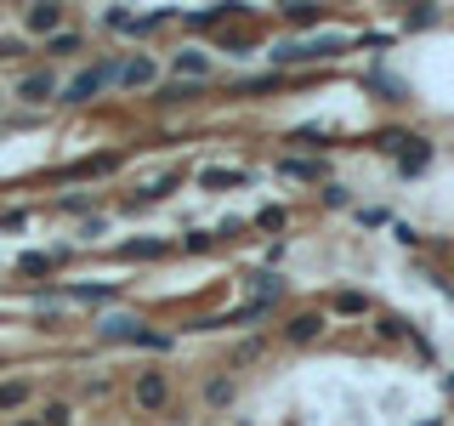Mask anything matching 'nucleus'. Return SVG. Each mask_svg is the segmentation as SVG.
<instances>
[{"mask_svg": "<svg viewBox=\"0 0 454 426\" xmlns=\"http://www.w3.org/2000/svg\"><path fill=\"white\" fill-rule=\"evenodd\" d=\"M68 421H74L68 404H46V415H40V426H68Z\"/></svg>", "mask_w": 454, "mask_h": 426, "instance_id": "obj_28", "label": "nucleus"}, {"mask_svg": "<svg viewBox=\"0 0 454 426\" xmlns=\"http://www.w3.org/2000/svg\"><path fill=\"white\" fill-rule=\"evenodd\" d=\"M28 392H35L28 381H0V415H12V409H23V404H28Z\"/></svg>", "mask_w": 454, "mask_h": 426, "instance_id": "obj_17", "label": "nucleus"}, {"mask_svg": "<svg viewBox=\"0 0 454 426\" xmlns=\"http://www.w3.org/2000/svg\"><path fill=\"white\" fill-rule=\"evenodd\" d=\"M28 35H63V6H28Z\"/></svg>", "mask_w": 454, "mask_h": 426, "instance_id": "obj_9", "label": "nucleus"}, {"mask_svg": "<svg viewBox=\"0 0 454 426\" xmlns=\"http://www.w3.org/2000/svg\"><path fill=\"white\" fill-rule=\"evenodd\" d=\"M210 245H216V233H205V227H193V233L182 239V250H193V256H199V250H210Z\"/></svg>", "mask_w": 454, "mask_h": 426, "instance_id": "obj_29", "label": "nucleus"}, {"mask_svg": "<svg viewBox=\"0 0 454 426\" xmlns=\"http://www.w3.org/2000/svg\"><path fill=\"white\" fill-rule=\"evenodd\" d=\"M18 426H40V421H18Z\"/></svg>", "mask_w": 454, "mask_h": 426, "instance_id": "obj_35", "label": "nucleus"}, {"mask_svg": "<svg viewBox=\"0 0 454 426\" xmlns=\"http://www.w3.org/2000/svg\"><path fill=\"white\" fill-rule=\"evenodd\" d=\"M176 80H193V85H205V75H210V57L205 51H176Z\"/></svg>", "mask_w": 454, "mask_h": 426, "instance_id": "obj_12", "label": "nucleus"}, {"mask_svg": "<svg viewBox=\"0 0 454 426\" xmlns=\"http://www.w3.org/2000/svg\"><path fill=\"white\" fill-rule=\"evenodd\" d=\"M108 80H120V63H114V57H108V63H97V68H85V75H74V80L63 85V97H68V103H91V97H103Z\"/></svg>", "mask_w": 454, "mask_h": 426, "instance_id": "obj_2", "label": "nucleus"}, {"mask_svg": "<svg viewBox=\"0 0 454 426\" xmlns=\"http://www.w3.org/2000/svg\"><path fill=\"white\" fill-rule=\"evenodd\" d=\"M245 284L255 290V302H284V279L278 273H250Z\"/></svg>", "mask_w": 454, "mask_h": 426, "instance_id": "obj_16", "label": "nucleus"}, {"mask_svg": "<svg viewBox=\"0 0 454 426\" xmlns=\"http://www.w3.org/2000/svg\"><path fill=\"white\" fill-rule=\"evenodd\" d=\"M165 398H170V387H165V375H160V369L137 375V409H165Z\"/></svg>", "mask_w": 454, "mask_h": 426, "instance_id": "obj_7", "label": "nucleus"}, {"mask_svg": "<svg viewBox=\"0 0 454 426\" xmlns=\"http://www.w3.org/2000/svg\"><path fill=\"white\" fill-rule=\"evenodd\" d=\"M245 182H250V170H239V165H205V170H199V188H210V193L245 188Z\"/></svg>", "mask_w": 454, "mask_h": 426, "instance_id": "obj_4", "label": "nucleus"}, {"mask_svg": "<svg viewBox=\"0 0 454 426\" xmlns=\"http://www.w3.org/2000/svg\"><path fill=\"white\" fill-rule=\"evenodd\" d=\"M420 426H443V421H437V415H432V421H420Z\"/></svg>", "mask_w": 454, "mask_h": 426, "instance_id": "obj_34", "label": "nucleus"}, {"mask_svg": "<svg viewBox=\"0 0 454 426\" xmlns=\"http://www.w3.org/2000/svg\"><path fill=\"white\" fill-rule=\"evenodd\" d=\"M380 335H387V341H403V335H415V330H409L397 312H380Z\"/></svg>", "mask_w": 454, "mask_h": 426, "instance_id": "obj_26", "label": "nucleus"}, {"mask_svg": "<svg viewBox=\"0 0 454 426\" xmlns=\"http://www.w3.org/2000/svg\"><path fill=\"white\" fill-rule=\"evenodd\" d=\"M120 256L125 262H153V256H165V245L160 239H131V245H120Z\"/></svg>", "mask_w": 454, "mask_h": 426, "instance_id": "obj_18", "label": "nucleus"}, {"mask_svg": "<svg viewBox=\"0 0 454 426\" xmlns=\"http://www.w3.org/2000/svg\"><path fill=\"white\" fill-rule=\"evenodd\" d=\"M278 85H284V75H278V68H267V75L233 80V91H239V97H262V91H278Z\"/></svg>", "mask_w": 454, "mask_h": 426, "instance_id": "obj_14", "label": "nucleus"}, {"mask_svg": "<svg viewBox=\"0 0 454 426\" xmlns=\"http://www.w3.org/2000/svg\"><path fill=\"white\" fill-rule=\"evenodd\" d=\"M284 142H290V148H312V154H318V148H330V131H324V125H295Z\"/></svg>", "mask_w": 454, "mask_h": 426, "instance_id": "obj_15", "label": "nucleus"}, {"mask_svg": "<svg viewBox=\"0 0 454 426\" xmlns=\"http://www.w3.org/2000/svg\"><path fill=\"white\" fill-rule=\"evenodd\" d=\"M193 97H199V85L193 80H176V85H165V91H160V103H193Z\"/></svg>", "mask_w": 454, "mask_h": 426, "instance_id": "obj_24", "label": "nucleus"}, {"mask_svg": "<svg viewBox=\"0 0 454 426\" xmlns=\"http://www.w3.org/2000/svg\"><path fill=\"white\" fill-rule=\"evenodd\" d=\"M284 23H290V28H318L324 6H312V0H290V6H284Z\"/></svg>", "mask_w": 454, "mask_h": 426, "instance_id": "obj_13", "label": "nucleus"}, {"mask_svg": "<svg viewBox=\"0 0 454 426\" xmlns=\"http://www.w3.org/2000/svg\"><path fill=\"white\" fill-rule=\"evenodd\" d=\"M340 51H352V35H335V28H324V35H312V40H278L273 51H267V63L278 68H307V63H330V57Z\"/></svg>", "mask_w": 454, "mask_h": 426, "instance_id": "obj_1", "label": "nucleus"}, {"mask_svg": "<svg viewBox=\"0 0 454 426\" xmlns=\"http://www.w3.org/2000/svg\"><path fill=\"white\" fill-rule=\"evenodd\" d=\"M358 222H364V227H387L392 217H387V210H380V205H364V210H358Z\"/></svg>", "mask_w": 454, "mask_h": 426, "instance_id": "obj_31", "label": "nucleus"}, {"mask_svg": "<svg viewBox=\"0 0 454 426\" xmlns=\"http://www.w3.org/2000/svg\"><path fill=\"white\" fill-rule=\"evenodd\" d=\"M324 205H330V210H347V205H352V193L340 188V182H324Z\"/></svg>", "mask_w": 454, "mask_h": 426, "instance_id": "obj_27", "label": "nucleus"}, {"mask_svg": "<svg viewBox=\"0 0 454 426\" xmlns=\"http://www.w3.org/2000/svg\"><path fill=\"white\" fill-rule=\"evenodd\" d=\"M409 142H415V137H409V131H397V125H392V131H375V148H380V154H397V160H403V148H409Z\"/></svg>", "mask_w": 454, "mask_h": 426, "instance_id": "obj_20", "label": "nucleus"}, {"mask_svg": "<svg viewBox=\"0 0 454 426\" xmlns=\"http://www.w3.org/2000/svg\"><path fill=\"white\" fill-rule=\"evenodd\" d=\"M278 177H295V182H324V177H330V165H324V160H307V154H284V160H278Z\"/></svg>", "mask_w": 454, "mask_h": 426, "instance_id": "obj_6", "label": "nucleus"}, {"mask_svg": "<svg viewBox=\"0 0 454 426\" xmlns=\"http://www.w3.org/2000/svg\"><path fill=\"white\" fill-rule=\"evenodd\" d=\"M255 227L278 233V227H290V210H284V205H267V210H255Z\"/></svg>", "mask_w": 454, "mask_h": 426, "instance_id": "obj_21", "label": "nucleus"}, {"mask_svg": "<svg viewBox=\"0 0 454 426\" xmlns=\"http://www.w3.org/2000/svg\"><path fill=\"white\" fill-rule=\"evenodd\" d=\"M330 312H340V319H369V312H375V302H369L364 290H335V296H330Z\"/></svg>", "mask_w": 454, "mask_h": 426, "instance_id": "obj_8", "label": "nucleus"}, {"mask_svg": "<svg viewBox=\"0 0 454 426\" xmlns=\"http://www.w3.org/2000/svg\"><path fill=\"white\" fill-rule=\"evenodd\" d=\"M74 51H80V35H68V28L46 40V57H74Z\"/></svg>", "mask_w": 454, "mask_h": 426, "instance_id": "obj_23", "label": "nucleus"}, {"mask_svg": "<svg viewBox=\"0 0 454 426\" xmlns=\"http://www.w3.org/2000/svg\"><path fill=\"white\" fill-rule=\"evenodd\" d=\"M0 103H6V97H0Z\"/></svg>", "mask_w": 454, "mask_h": 426, "instance_id": "obj_36", "label": "nucleus"}, {"mask_svg": "<svg viewBox=\"0 0 454 426\" xmlns=\"http://www.w3.org/2000/svg\"><path fill=\"white\" fill-rule=\"evenodd\" d=\"M426 165H432V142H426V137H415V142L403 148V160H397V177H420Z\"/></svg>", "mask_w": 454, "mask_h": 426, "instance_id": "obj_10", "label": "nucleus"}, {"mask_svg": "<svg viewBox=\"0 0 454 426\" xmlns=\"http://www.w3.org/2000/svg\"><path fill=\"white\" fill-rule=\"evenodd\" d=\"M153 80H160V63L153 57H125L120 63V85H131V91H153Z\"/></svg>", "mask_w": 454, "mask_h": 426, "instance_id": "obj_3", "label": "nucleus"}, {"mask_svg": "<svg viewBox=\"0 0 454 426\" xmlns=\"http://www.w3.org/2000/svg\"><path fill=\"white\" fill-rule=\"evenodd\" d=\"M18 267H23V273H51L57 262H51V250H23V256H18Z\"/></svg>", "mask_w": 454, "mask_h": 426, "instance_id": "obj_22", "label": "nucleus"}, {"mask_svg": "<svg viewBox=\"0 0 454 426\" xmlns=\"http://www.w3.org/2000/svg\"><path fill=\"white\" fill-rule=\"evenodd\" d=\"M74 302H85V307H103V302H114V284H74Z\"/></svg>", "mask_w": 454, "mask_h": 426, "instance_id": "obj_19", "label": "nucleus"}, {"mask_svg": "<svg viewBox=\"0 0 454 426\" xmlns=\"http://www.w3.org/2000/svg\"><path fill=\"white\" fill-rule=\"evenodd\" d=\"M403 23H409V28H432V23H437V6H415Z\"/></svg>", "mask_w": 454, "mask_h": 426, "instance_id": "obj_30", "label": "nucleus"}, {"mask_svg": "<svg viewBox=\"0 0 454 426\" xmlns=\"http://www.w3.org/2000/svg\"><path fill=\"white\" fill-rule=\"evenodd\" d=\"M262 359V341H245V347H233V364H255Z\"/></svg>", "mask_w": 454, "mask_h": 426, "instance_id": "obj_32", "label": "nucleus"}, {"mask_svg": "<svg viewBox=\"0 0 454 426\" xmlns=\"http://www.w3.org/2000/svg\"><path fill=\"white\" fill-rule=\"evenodd\" d=\"M239 233H245V222H239V217H227V222L216 227V239H239Z\"/></svg>", "mask_w": 454, "mask_h": 426, "instance_id": "obj_33", "label": "nucleus"}, {"mask_svg": "<svg viewBox=\"0 0 454 426\" xmlns=\"http://www.w3.org/2000/svg\"><path fill=\"white\" fill-rule=\"evenodd\" d=\"M205 404H233V381H227V375H216V381H210V387H205Z\"/></svg>", "mask_w": 454, "mask_h": 426, "instance_id": "obj_25", "label": "nucleus"}, {"mask_svg": "<svg viewBox=\"0 0 454 426\" xmlns=\"http://www.w3.org/2000/svg\"><path fill=\"white\" fill-rule=\"evenodd\" d=\"M324 324H330L324 312H295V319L284 324V341H290V347H307V341L324 335Z\"/></svg>", "mask_w": 454, "mask_h": 426, "instance_id": "obj_5", "label": "nucleus"}, {"mask_svg": "<svg viewBox=\"0 0 454 426\" xmlns=\"http://www.w3.org/2000/svg\"><path fill=\"white\" fill-rule=\"evenodd\" d=\"M46 97H57V75H51V68L23 75V103H46Z\"/></svg>", "mask_w": 454, "mask_h": 426, "instance_id": "obj_11", "label": "nucleus"}]
</instances>
